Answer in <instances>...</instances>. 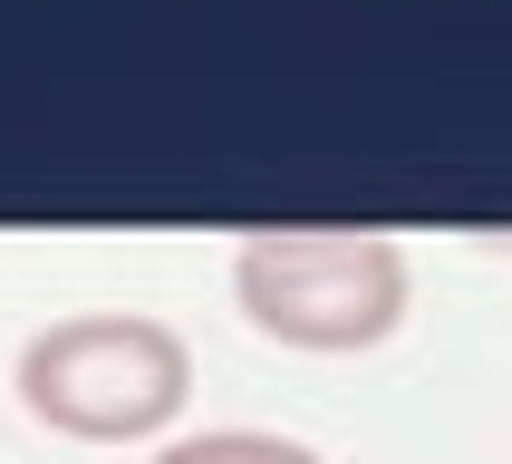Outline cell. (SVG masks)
<instances>
[{"instance_id": "1", "label": "cell", "mask_w": 512, "mask_h": 464, "mask_svg": "<svg viewBox=\"0 0 512 464\" xmlns=\"http://www.w3.org/2000/svg\"><path fill=\"white\" fill-rule=\"evenodd\" d=\"M10 387H20V406L49 435L126 445V435H155V426L184 416V397H194V348L174 339L165 319L87 310V319H49L20 348Z\"/></svg>"}, {"instance_id": "3", "label": "cell", "mask_w": 512, "mask_h": 464, "mask_svg": "<svg viewBox=\"0 0 512 464\" xmlns=\"http://www.w3.org/2000/svg\"><path fill=\"white\" fill-rule=\"evenodd\" d=\"M155 464H329L310 455L300 435H261V426H223V435H184V445H165Z\"/></svg>"}, {"instance_id": "2", "label": "cell", "mask_w": 512, "mask_h": 464, "mask_svg": "<svg viewBox=\"0 0 512 464\" xmlns=\"http://www.w3.org/2000/svg\"><path fill=\"white\" fill-rule=\"evenodd\" d=\"M232 300L281 348H319V358L377 348L406 319V252L387 232H339V223L252 232L232 252Z\"/></svg>"}]
</instances>
